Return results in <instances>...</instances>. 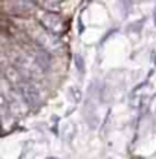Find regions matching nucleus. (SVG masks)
<instances>
[{
  "instance_id": "f257e3e1",
  "label": "nucleus",
  "mask_w": 156,
  "mask_h": 159,
  "mask_svg": "<svg viewBox=\"0 0 156 159\" xmlns=\"http://www.w3.org/2000/svg\"><path fill=\"white\" fill-rule=\"evenodd\" d=\"M34 40L39 43L43 49H46L48 52H60L61 49V43L60 40L55 37V34L46 31L43 26L37 29V26H34V32H32Z\"/></svg>"
},
{
  "instance_id": "f03ea898",
  "label": "nucleus",
  "mask_w": 156,
  "mask_h": 159,
  "mask_svg": "<svg viewBox=\"0 0 156 159\" xmlns=\"http://www.w3.org/2000/svg\"><path fill=\"white\" fill-rule=\"evenodd\" d=\"M39 23L49 32L60 34L64 31V21L57 12H49V11H40L37 14Z\"/></svg>"
},
{
  "instance_id": "7ed1b4c3",
  "label": "nucleus",
  "mask_w": 156,
  "mask_h": 159,
  "mask_svg": "<svg viewBox=\"0 0 156 159\" xmlns=\"http://www.w3.org/2000/svg\"><path fill=\"white\" fill-rule=\"evenodd\" d=\"M16 89H17V92L20 93V98L23 99L28 106L35 107V106L39 104V101H40L39 90H37V87H35L32 83H29L28 80H23L21 83H19V84L16 86Z\"/></svg>"
},
{
  "instance_id": "20e7f679",
  "label": "nucleus",
  "mask_w": 156,
  "mask_h": 159,
  "mask_svg": "<svg viewBox=\"0 0 156 159\" xmlns=\"http://www.w3.org/2000/svg\"><path fill=\"white\" fill-rule=\"evenodd\" d=\"M40 6L43 8V11L58 12L61 9V0H40Z\"/></svg>"
}]
</instances>
